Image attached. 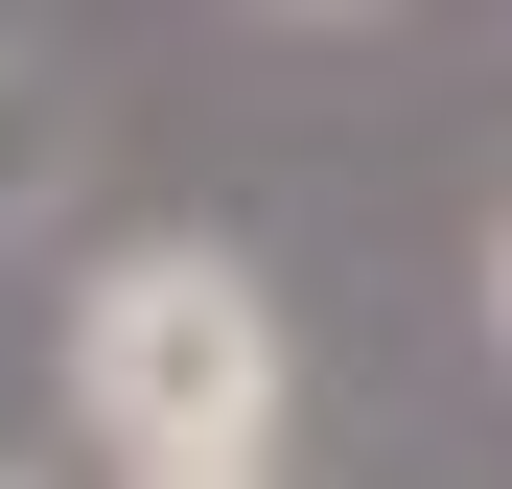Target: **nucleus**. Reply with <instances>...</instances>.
I'll list each match as a JSON object with an SVG mask.
<instances>
[{
  "instance_id": "3",
  "label": "nucleus",
  "mask_w": 512,
  "mask_h": 489,
  "mask_svg": "<svg viewBox=\"0 0 512 489\" xmlns=\"http://www.w3.org/2000/svg\"><path fill=\"white\" fill-rule=\"evenodd\" d=\"M489 326H512V233H489Z\"/></svg>"
},
{
  "instance_id": "2",
  "label": "nucleus",
  "mask_w": 512,
  "mask_h": 489,
  "mask_svg": "<svg viewBox=\"0 0 512 489\" xmlns=\"http://www.w3.org/2000/svg\"><path fill=\"white\" fill-rule=\"evenodd\" d=\"M140 489H256V466H140Z\"/></svg>"
},
{
  "instance_id": "1",
  "label": "nucleus",
  "mask_w": 512,
  "mask_h": 489,
  "mask_svg": "<svg viewBox=\"0 0 512 489\" xmlns=\"http://www.w3.org/2000/svg\"><path fill=\"white\" fill-rule=\"evenodd\" d=\"M70 420L117 466H256V420H280V303L233 257H117L70 303Z\"/></svg>"
}]
</instances>
